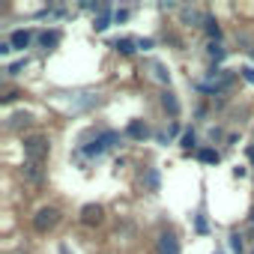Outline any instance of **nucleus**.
I'll return each mask as SVG.
<instances>
[{"mask_svg":"<svg viewBox=\"0 0 254 254\" xmlns=\"http://www.w3.org/2000/svg\"><path fill=\"white\" fill-rule=\"evenodd\" d=\"M48 150H51L48 138H42V135H30V138H24V156H27L30 165H42V162L48 159Z\"/></svg>","mask_w":254,"mask_h":254,"instance_id":"1","label":"nucleus"},{"mask_svg":"<svg viewBox=\"0 0 254 254\" xmlns=\"http://www.w3.org/2000/svg\"><path fill=\"white\" fill-rule=\"evenodd\" d=\"M57 221H60V209H57V206H42V209L33 215V227H36L39 233L54 230V227H57Z\"/></svg>","mask_w":254,"mask_h":254,"instance_id":"2","label":"nucleus"},{"mask_svg":"<svg viewBox=\"0 0 254 254\" xmlns=\"http://www.w3.org/2000/svg\"><path fill=\"white\" fill-rule=\"evenodd\" d=\"M230 81H233V75H230V72H224V69H212V72H209V78L200 84V90H206V93H218V90L230 87Z\"/></svg>","mask_w":254,"mask_h":254,"instance_id":"3","label":"nucleus"},{"mask_svg":"<svg viewBox=\"0 0 254 254\" xmlns=\"http://www.w3.org/2000/svg\"><path fill=\"white\" fill-rule=\"evenodd\" d=\"M156 251L159 254H180V239L174 230H162L159 239H156Z\"/></svg>","mask_w":254,"mask_h":254,"instance_id":"4","label":"nucleus"},{"mask_svg":"<svg viewBox=\"0 0 254 254\" xmlns=\"http://www.w3.org/2000/svg\"><path fill=\"white\" fill-rule=\"evenodd\" d=\"M102 218H105V209H102L99 203H87V206L81 209V221L90 224V227H93V224H102Z\"/></svg>","mask_w":254,"mask_h":254,"instance_id":"5","label":"nucleus"},{"mask_svg":"<svg viewBox=\"0 0 254 254\" xmlns=\"http://www.w3.org/2000/svg\"><path fill=\"white\" fill-rule=\"evenodd\" d=\"M126 135L135 138V141H144V138H150V126L141 123V120H132L129 126H126Z\"/></svg>","mask_w":254,"mask_h":254,"instance_id":"6","label":"nucleus"},{"mask_svg":"<svg viewBox=\"0 0 254 254\" xmlns=\"http://www.w3.org/2000/svg\"><path fill=\"white\" fill-rule=\"evenodd\" d=\"M30 39H33V33H30V30H15V33L9 36V45H12V48H21V51H24V48L30 45Z\"/></svg>","mask_w":254,"mask_h":254,"instance_id":"7","label":"nucleus"},{"mask_svg":"<svg viewBox=\"0 0 254 254\" xmlns=\"http://www.w3.org/2000/svg\"><path fill=\"white\" fill-rule=\"evenodd\" d=\"M27 123H33V114H27V111H18V114H12L9 117V129H21V126H27Z\"/></svg>","mask_w":254,"mask_h":254,"instance_id":"8","label":"nucleus"},{"mask_svg":"<svg viewBox=\"0 0 254 254\" xmlns=\"http://www.w3.org/2000/svg\"><path fill=\"white\" fill-rule=\"evenodd\" d=\"M57 42H60V33H57V30H45V33H39V45H42L45 51H51Z\"/></svg>","mask_w":254,"mask_h":254,"instance_id":"9","label":"nucleus"},{"mask_svg":"<svg viewBox=\"0 0 254 254\" xmlns=\"http://www.w3.org/2000/svg\"><path fill=\"white\" fill-rule=\"evenodd\" d=\"M162 105H165V111H171L174 117L180 114V102H177V96H174L171 90H165V93H162Z\"/></svg>","mask_w":254,"mask_h":254,"instance_id":"10","label":"nucleus"},{"mask_svg":"<svg viewBox=\"0 0 254 254\" xmlns=\"http://www.w3.org/2000/svg\"><path fill=\"white\" fill-rule=\"evenodd\" d=\"M150 69H153L156 81H162V84H171V72H165V66H162V63H150Z\"/></svg>","mask_w":254,"mask_h":254,"instance_id":"11","label":"nucleus"},{"mask_svg":"<svg viewBox=\"0 0 254 254\" xmlns=\"http://www.w3.org/2000/svg\"><path fill=\"white\" fill-rule=\"evenodd\" d=\"M180 15H183V21H186V24H200V21H203V18H200V12H197V9H189V6H186Z\"/></svg>","mask_w":254,"mask_h":254,"instance_id":"12","label":"nucleus"},{"mask_svg":"<svg viewBox=\"0 0 254 254\" xmlns=\"http://www.w3.org/2000/svg\"><path fill=\"white\" fill-rule=\"evenodd\" d=\"M144 183H147V189H150V191H159V171H156V168H150V171H147V177H144Z\"/></svg>","mask_w":254,"mask_h":254,"instance_id":"13","label":"nucleus"},{"mask_svg":"<svg viewBox=\"0 0 254 254\" xmlns=\"http://www.w3.org/2000/svg\"><path fill=\"white\" fill-rule=\"evenodd\" d=\"M203 27H206V33H209L212 39H218V36H221V27H218V21H215V18H203Z\"/></svg>","mask_w":254,"mask_h":254,"instance_id":"14","label":"nucleus"},{"mask_svg":"<svg viewBox=\"0 0 254 254\" xmlns=\"http://www.w3.org/2000/svg\"><path fill=\"white\" fill-rule=\"evenodd\" d=\"M230 248L236 251V254H245V242H242V233H230Z\"/></svg>","mask_w":254,"mask_h":254,"instance_id":"15","label":"nucleus"},{"mask_svg":"<svg viewBox=\"0 0 254 254\" xmlns=\"http://www.w3.org/2000/svg\"><path fill=\"white\" fill-rule=\"evenodd\" d=\"M114 48H117L120 54H132V51H135V42H132V39H117Z\"/></svg>","mask_w":254,"mask_h":254,"instance_id":"16","label":"nucleus"},{"mask_svg":"<svg viewBox=\"0 0 254 254\" xmlns=\"http://www.w3.org/2000/svg\"><path fill=\"white\" fill-rule=\"evenodd\" d=\"M24 177H27L30 183H39V180H42V174H39V165H30V162H27V168H24Z\"/></svg>","mask_w":254,"mask_h":254,"instance_id":"17","label":"nucleus"},{"mask_svg":"<svg viewBox=\"0 0 254 254\" xmlns=\"http://www.w3.org/2000/svg\"><path fill=\"white\" fill-rule=\"evenodd\" d=\"M108 12H111V9H108V6H105V12H102V15H99V18H93V27H96V30H105V27H108V24H111V18H108Z\"/></svg>","mask_w":254,"mask_h":254,"instance_id":"18","label":"nucleus"},{"mask_svg":"<svg viewBox=\"0 0 254 254\" xmlns=\"http://www.w3.org/2000/svg\"><path fill=\"white\" fill-rule=\"evenodd\" d=\"M197 159H200V162H206V165H215V162H218V153H215V150H200V153H197Z\"/></svg>","mask_w":254,"mask_h":254,"instance_id":"19","label":"nucleus"},{"mask_svg":"<svg viewBox=\"0 0 254 254\" xmlns=\"http://www.w3.org/2000/svg\"><path fill=\"white\" fill-rule=\"evenodd\" d=\"M209 57H212L215 63H218V60H224V48H221L218 42H212V45H209Z\"/></svg>","mask_w":254,"mask_h":254,"instance_id":"20","label":"nucleus"},{"mask_svg":"<svg viewBox=\"0 0 254 254\" xmlns=\"http://www.w3.org/2000/svg\"><path fill=\"white\" fill-rule=\"evenodd\" d=\"M194 144H197V138H194V132H186V135H183V150L189 153V150H194Z\"/></svg>","mask_w":254,"mask_h":254,"instance_id":"21","label":"nucleus"},{"mask_svg":"<svg viewBox=\"0 0 254 254\" xmlns=\"http://www.w3.org/2000/svg\"><path fill=\"white\" fill-rule=\"evenodd\" d=\"M24 66H27V57H24V60H18V63H12V66H9L6 72H9V75H18V72H21Z\"/></svg>","mask_w":254,"mask_h":254,"instance_id":"22","label":"nucleus"},{"mask_svg":"<svg viewBox=\"0 0 254 254\" xmlns=\"http://www.w3.org/2000/svg\"><path fill=\"white\" fill-rule=\"evenodd\" d=\"M114 18H117V21H126V18H129V9H117Z\"/></svg>","mask_w":254,"mask_h":254,"instance_id":"23","label":"nucleus"},{"mask_svg":"<svg viewBox=\"0 0 254 254\" xmlns=\"http://www.w3.org/2000/svg\"><path fill=\"white\" fill-rule=\"evenodd\" d=\"M242 78H245V81H251V84H254V69H251V66H248V69H242Z\"/></svg>","mask_w":254,"mask_h":254,"instance_id":"24","label":"nucleus"},{"mask_svg":"<svg viewBox=\"0 0 254 254\" xmlns=\"http://www.w3.org/2000/svg\"><path fill=\"white\" fill-rule=\"evenodd\" d=\"M138 48H144V51H147V48H153V39H141V42H138Z\"/></svg>","mask_w":254,"mask_h":254,"instance_id":"25","label":"nucleus"},{"mask_svg":"<svg viewBox=\"0 0 254 254\" xmlns=\"http://www.w3.org/2000/svg\"><path fill=\"white\" fill-rule=\"evenodd\" d=\"M215 254H221V251H215Z\"/></svg>","mask_w":254,"mask_h":254,"instance_id":"26","label":"nucleus"}]
</instances>
